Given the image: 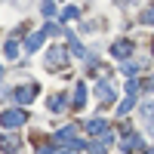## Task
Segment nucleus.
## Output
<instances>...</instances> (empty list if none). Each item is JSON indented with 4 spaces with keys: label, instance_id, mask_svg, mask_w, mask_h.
I'll return each instance as SVG.
<instances>
[{
    "label": "nucleus",
    "instance_id": "f257e3e1",
    "mask_svg": "<svg viewBox=\"0 0 154 154\" xmlns=\"http://www.w3.org/2000/svg\"><path fill=\"white\" fill-rule=\"evenodd\" d=\"M25 120H28V117H25V111H19V108L0 114V126H3V130H16V126H22Z\"/></svg>",
    "mask_w": 154,
    "mask_h": 154
},
{
    "label": "nucleus",
    "instance_id": "f03ea898",
    "mask_svg": "<svg viewBox=\"0 0 154 154\" xmlns=\"http://www.w3.org/2000/svg\"><path fill=\"white\" fill-rule=\"evenodd\" d=\"M62 65H65V49H62V46H49V53H46V68H49V71H59Z\"/></svg>",
    "mask_w": 154,
    "mask_h": 154
},
{
    "label": "nucleus",
    "instance_id": "7ed1b4c3",
    "mask_svg": "<svg viewBox=\"0 0 154 154\" xmlns=\"http://www.w3.org/2000/svg\"><path fill=\"white\" fill-rule=\"evenodd\" d=\"M96 96H99V102H102V105H111V102H114V86H111L108 80L96 83Z\"/></svg>",
    "mask_w": 154,
    "mask_h": 154
},
{
    "label": "nucleus",
    "instance_id": "20e7f679",
    "mask_svg": "<svg viewBox=\"0 0 154 154\" xmlns=\"http://www.w3.org/2000/svg\"><path fill=\"white\" fill-rule=\"evenodd\" d=\"M34 93H37V86H34V83H28V86H19V89H16V102L28 105V102H34Z\"/></svg>",
    "mask_w": 154,
    "mask_h": 154
},
{
    "label": "nucleus",
    "instance_id": "39448f33",
    "mask_svg": "<svg viewBox=\"0 0 154 154\" xmlns=\"http://www.w3.org/2000/svg\"><path fill=\"white\" fill-rule=\"evenodd\" d=\"M142 117H145L142 123L148 126V133L154 136V102H145V105H142Z\"/></svg>",
    "mask_w": 154,
    "mask_h": 154
},
{
    "label": "nucleus",
    "instance_id": "423d86ee",
    "mask_svg": "<svg viewBox=\"0 0 154 154\" xmlns=\"http://www.w3.org/2000/svg\"><path fill=\"white\" fill-rule=\"evenodd\" d=\"M130 53H133V43L130 40H117V43L111 46V56H117V59H126Z\"/></svg>",
    "mask_w": 154,
    "mask_h": 154
},
{
    "label": "nucleus",
    "instance_id": "0eeeda50",
    "mask_svg": "<svg viewBox=\"0 0 154 154\" xmlns=\"http://www.w3.org/2000/svg\"><path fill=\"white\" fill-rule=\"evenodd\" d=\"M120 148H123L126 154H136L139 148H142V139H139L136 133H130V136H126V139H123V145H120Z\"/></svg>",
    "mask_w": 154,
    "mask_h": 154
},
{
    "label": "nucleus",
    "instance_id": "6e6552de",
    "mask_svg": "<svg viewBox=\"0 0 154 154\" xmlns=\"http://www.w3.org/2000/svg\"><path fill=\"white\" fill-rule=\"evenodd\" d=\"M43 37H46V31H37V34H31V37H28V43H25V49H28V53H34V49H40Z\"/></svg>",
    "mask_w": 154,
    "mask_h": 154
},
{
    "label": "nucleus",
    "instance_id": "1a4fd4ad",
    "mask_svg": "<svg viewBox=\"0 0 154 154\" xmlns=\"http://www.w3.org/2000/svg\"><path fill=\"white\" fill-rule=\"evenodd\" d=\"M56 139L59 142H68V148H71V142H77V133H74V126H65V130L56 133Z\"/></svg>",
    "mask_w": 154,
    "mask_h": 154
},
{
    "label": "nucleus",
    "instance_id": "9d476101",
    "mask_svg": "<svg viewBox=\"0 0 154 154\" xmlns=\"http://www.w3.org/2000/svg\"><path fill=\"white\" fill-rule=\"evenodd\" d=\"M86 102V83H77L74 86V108H83Z\"/></svg>",
    "mask_w": 154,
    "mask_h": 154
},
{
    "label": "nucleus",
    "instance_id": "9b49d317",
    "mask_svg": "<svg viewBox=\"0 0 154 154\" xmlns=\"http://www.w3.org/2000/svg\"><path fill=\"white\" fill-rule=\"evenodd\" d=\"M86 130H89V133H96V136H99V133H108V120L96 117V120H89V123H86Z\"/></svg>",
    "mask_w": 154,
    "mask_h": 154
},
{
    "label": "nucleus",
    "instance_id": "f8f14e48",
    "mask_svg": "<svg viewBox=\"0 0 154 154\" xmlns=\"http://www.w3.org/2000/svg\"><path fill=\"white\" fill-rule=\"evenodd\" d=\"M0 145H3V151H6V154H12V151L19 148V139H12V136H6V139H3V142H0Z\"/></svg>",
    "mask_w": 154,
    "mask_h": 154
},
{
    "label": "nucleus",
    "instance_id": "ddd939ff",
    "mask_svg": "<svg viewBox=\"0 0 154 154\" xmlns=\"http://www.w3.org/2000/svg\"><path fill=\"white\" fill-rule=\"evenodd\" d=\"M65 108V96H53L49 99V111H62Z\"/></svg>",
    "mask_w": 154,
    "mask_h": 154
},
{
    "label": "nucleus",
    "instance_id": "4468645a",
    "mask_svg": "<svg viewBox=\"0 0 154 154\" xmlns=\"http://www.w3.org/2000/svg\"><path fill=\"white\" fill-rule=\"evenodd\" d=\"M6 59H19V43H16V40L6 43Z\"/></svg>",
    "mask_w": 154,
    "mask_h": 154
},
{
    "label": "nucleus",
    "instance_id": "2eb2a0df",
    "mask_svg": "<svg viewBox=\"0 0 154 154\" xmlns=\"http://www.w3.org/2000/svg\"><path fill=\"white\" fill-rule=\"evenodd\" d=\"M77 19V6H68V9H62V22H71Z\"/></svg>",
    "mask_w": 154,
    "mask_h": 154
},
{
    "label": "nucleus",
    "instance_id": "dca6fc26",
    "mask_svg": "<svg viewBox=\"0 0 154 154\" xmlns=\"http://www.w3.org/2000/svg\"><path fill=\"white\" fill-rule=\"evenodd\" d=\"M43 12H46V16H53V12H56V6H53V0H46V3H43Z\"/></svg>",
    "mask_w": 154,
    "mask_h": 154
},
{
    "label": "nucleus",
    "instance_id": "f3484780",
    "mask_svg": "<svg viewBox=\"0 0 154 154\" xmlns=\"http://www.w3.org/2000/svg\"><path fill=\"white\" fill-rule=\"evenodd\" d=\"M142 19H145V22H151V25H154V6H151V9H145V16H142Z\"/></svg>",
    "mask_w": 154,
    "mask_h": 154
},
{
    "label": "nucleus",
    "instance_id": "a211bd4d",
    "mask_svg": "<svg viewBox=\"0 0 154 154\" xmlns=\"http://www.w3.org/2000/svg\"><path fill=\"white\" fill-rule=\"evenodd\" d=\"M43 154H74V148H62V151H43Z\"/></svg>",
    "mask_w": 154,
    "mask_h": 154
},
{
    "label": "nucleus",
    "instance_id": "6ab92c4d",
    "mask_svg": "<svg viewBox=\"0 0 154 154\" xmlns=\"http://www.w3.org/2000/svg\"><path fill=\"white\" fill-rule=\"evenodd\" d=\"M0 77H3V68H0Z\"/></svg>",
    "mask_w": 154,
    "mask_h": 154
},
{
    "label": "nucleus",
    "instance_id": "aec40b11",
    "mask_svg": "<svg viewBox=\"0 0 154 154\" xmlns=\"http://www.w3.org/2000/svg\"><path fill=\"white\" fill-rule=\"evenodd\" d=\"M148 154H154V151H148Z\"/></svg>",
    "mask_w": 154,
    "mask_h": 154
}]
</instances>
